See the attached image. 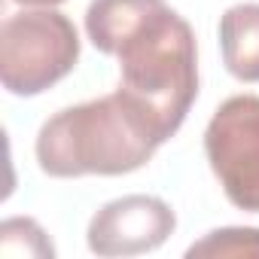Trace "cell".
<instances>
[{
  "mask_svg": "<svg viewBox=\"0 0 259 259\" xmlns=\"http://www.w3.org/2000/svg\"><path fill=\"white\" fill-rule=\"evenodd\" d=\"M92 46L119 61V89L171 141L198 98V43L192 25L165 0H92Z\"/></svg>",
  "mask_w": 259,
  "mask_h": 259,
  "instance_id": "obj_1",
  "label": "cell"
},
{
  "mask_svg": "<svg viewBox=\"0 0 259 259\" xmlns=\"http://www.w3.org/2000/svg\"><path fill=\"white\" fill-rule=\"evenodd\" d=\"M165 144L153 119L122 89L64 107L49 116L37 135L34 153L43 174L73 177H122L141 171Z\"/></svg>",
  "mask_w": 259,
  "mask_h": 259,
  "instance_id": "obj_2",
  "label": "cell"
},
{
  "mask_svg": "<svg viewBox=\"0 0 259 259\" xmlns=\"http://www.w3.org/2000/svg\"><path fill=\"white\" fill-rule=\"evenodd\" d=\"M79 61V34L58 10H22L0 25V82L16 98H37Z\"/></svg>",
  "mask_w": 259,
  "mask_h": 259,
  "instance_id": "obj_3",
  "label": "cell"
},
{
  "mask_svg": "<svg viewBox=\"0 0 259 259\" xmlns=\"http://www.w3.org/2000/svg\"><path fill=\"white\" fill-rule=\"evenodd\" d=\"M204 153L226 198L238 210L259 213V95H232L213 110Z\"/></svg>",
  "mask_w": 259,
  "mask_h": 259,
  "instance_id": "obj_4",
  "label": "cell"
},
{
  "mask_svg": "<svg viewBox=\"0 0 259 259\" xmlns=\"http://www.w3.org/2000/svg\"><path fill=\"white\" fill-rule=\"evenodd\" d=\"M177 229L168 201L156 195H122L107 201L85 229V244L95 256H141L159 250Z\"/></svg>",
  "mask_w": 259,
  "mask_h": 259,
  "instance_id": "obj_5",
  "label": "cell"
},
{
  "mask_svg": "<svg viewBox=\"0 0 259 259\" xmlns=\"http://www.w3.org/2000/svg\"><path fill=\"white\" fill-rule=\"evenodd\" d=\"M220 55L238 82H259V4H235L220 16Z\"/></svg>",
  "mask_w": 259,
  "mask_h": 259,
  "instance_id": "obj_6",
  "label": "cell"
},
{
  "mask_svg": "<svg viewBox=\"0 0 259 259\" xmlns=\"http://www.w3.org/2000/svg\"><path fill=\"white\" fill-rule=\"evenodd\" d=\"M189 259L195 256H213V259H241V256H259V229L253 226H226L207 232L201 241H195L186 250Z\"/></svg>",
  "mask_w": 259,
  "mask_h": 259,
  "instance_id": "obj_7",
  "label": "cell"
},
{
  "mask_svg": "<svg viewBox=\"0 0 259 259\" xmlns=\"http://www.w3.org/2000/svg\"><path fill=\"white\" fill-rule=\"evenodd\" d=\"M0 250H4V256H55L49 235L31 217L4 220V226H0Z\"/></svg>",
  "mask_w": 259,
  "mask_h": 259,
  "instance_id": "obj_8",
  "label": "cell"
},
{
  "mask_svg": "<svg viewBox=\"0 0 259 259\" xmlns=\"http://www.w3.org/2000/svg\"><path fill=\"white\" fill-rule=\"evenodd\" d=\"M13 4H19V7H37V10H52V7L64 4V0H13Z\"/></svg>",
  "mask_w": 259,
  "mask_h": 259,
  "instance_id": "obj_9",
  "label": "cell"
}]
</instances>
